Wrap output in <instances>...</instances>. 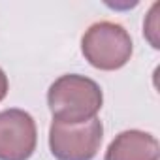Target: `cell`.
Returning a JSON list of instances; mask_svg holds the SVG:
<instances>
[{
	"label": "cell",
	"mask_w": 160,
	"mask_h": 160,
	"mask_svg": "<svg viewBox=\"0 0 160 160\" xmlns=\"http://www.w3.org/2000/svg\"><path fill=\"white\" fill-rule=\"evenodd\" d=\"M81 51L91 66L106 72L119 70L132 57V38L124 27L111 21H100L83 34Z\"/></svg>",
	"instance_id": "2"
},
{
	"label": "cell",
	"mask_w": 160,
	"mask_h": 160,
	"mask_svg": "<svg viewBox=\"0 0 160 160\" xmlns=\"http://www.w3.org/2000/svg\"><path fill=\"white\" fill-rule=\"evenodd\" d=\"M102 102L104 96L100 85L77 73L58 77L47 92V104L53 121L64 124H81L96 119Z\"/></svg>",
	"instance_id": "1"
},
{
	"label": "cell",
	"mask_w": 160,
	"mask_h": 160,
	"mask_svg": "<svg viewBox=\"0 0 160 160\" xmlns=\"http://www.w3.org/2000/svg\"><path fill=\"white\" fill-rule=\"evenodd\" d=\"M104 126L98 119L81 124L53 121L49 128V147L57 160H92L102 145Z\"/></svg>",
	"instance_id": "3"
},
{
	"label": "cell",
	"mask_w": 160,
	"mask_h": 160,
	"mask_svg": "<svg viewBox=\"0 0 160 160\" xmlns=\"http://www.w3.org/2000/svg\"><path fill=\"white\" fill-rule=\"evenodd\" d=\"M36 141V122L27 111H0V160H28Z\"/></svg>",
	"instance_id": "4"
},
{
	"label": "cell",
	"mask_w": 160,
	"mask_h": 160,
	"mask_svg": "<svg viewBox=\"0 0 160 160\" xmlns=\"http://www.w3.org/2000/svg\"><path fill=\"white\" fill-rule=\"evenodd\" d=\"M160 147L154 136L141 130L121 132L108 147L104 160H158Z\"/></svg>",
	"instance_id": "5"
},
{
	"label": "cell",
	"mask_w": 160,
	"mask_h": 160,
	"mask_svg": "<svg viewBox=\"0 0 160 160\" xmlns=\"http://www.w3.org/2000/svg\"><path fill=\"white\" fill-rule=\"evenodd\" d=\"M8 94V77L4 73V70L0 68V102H2Z\"/></svg>",
	"instance_id": "7"
},
{
	"label": "cell",
	"mask_w": 160,
	"mask_h": 160,
	"mask_svg": "<svg viewBox=\"0 0 160 160\" xmlns=\"http://www.w3.org/2000/svg\"><path fill=\"white\" fill-rule=\"evenodd\" d=\"M158 12H160V4L156 2V4L151 8V12H149L147 21L143 23V28H145L143 32H145L147 40L151 42V45H152L154 49L160 47V42H158Z\"/></svg>",
	"instance_id": "6"
}]
</instances>
